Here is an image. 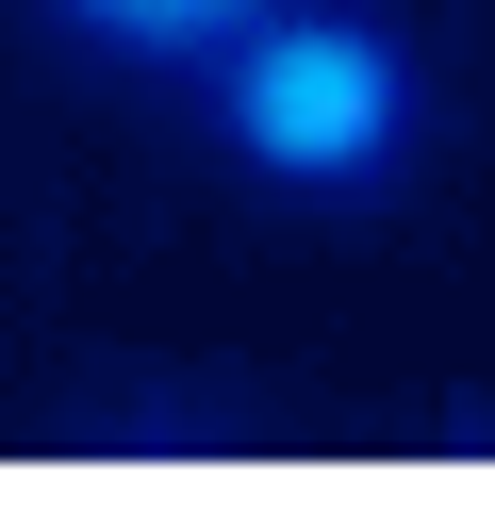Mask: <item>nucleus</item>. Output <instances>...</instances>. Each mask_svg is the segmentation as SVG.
Returning a JSON list of instances; mask_svg holds the SVG:
<instances>
[{
    "label": "nucleus",
    "instance_id": "nucleus-2",
    "mask_svg": "<svg viewBox=\"0 0 495 512\" xmlns=\"http://www.w3.org/2000/svg\"><path fill=\"white\" fill-rule=\"evenodd\" d=\"M17 17L66 50V67H99V83H182L215 34H248L264 0H17Z\"/></svg>",
    "mask_w": 495,
    "mask_h": 512
},
{
    "label": "nucleus",
    "instance_id": "nucleus-1",
    "mask_svg": "<svg viewBox=\"0 0 495 512\" xmlns=\"http://www.w3.org/2000/svg\"><path fill=\"white\" fill-rule=\"evenodd\" d=\"M165 100L281 215H380L429 166V50L396 34L380 0H264L248 34H215Z\"/></svg>",
    "mask_w": 495,
    "mask_h": 512
}]
</instances>
